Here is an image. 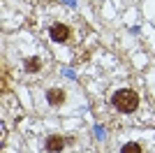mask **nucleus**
Returning <instances> with one entry per match:
<instances>
[{"label":"nucleus","instance_id":"39448f33","mask_svg":"<svg viewBox=\"0 0 155 153\" xmlns=\"http://www.w3.org/2000/svg\"><path fill=\"white\" fill-rule=\"evenodd\" d=\"M26 70L28 72H39L42 70V60H39V58H28L26 60Z\"/></svg>","mask_w":155,"mask_h":153},{"label":"nucleus","instance_id":"423d86ee","mask_svg":"<svg viewBox=\"0 0 155 153\" xmlns=\"http://www.w3.org/2000/svg\"><path fill=\"white\" fill-rule=\"evenodd\" d=\"M120 153H143V151H141V146H139L137 141H127V144L123 146V151H120Z\"/></svg>","mask_w":155,"mask_h":153},{"label":"nucleus","instance_id":"7ed1b4c3","mask_svg":"<svg viewBox=\"0 0 155 153\" xmlns=\"http://www.w3.org/2000/svg\"><path fill=\"white\" fill-rule=\"evenodd\" d=\"M65 148V139L60 134H51L49 139H46V151L49 153H60Z\"/></svg>","mask_w":155,"mask_h":153},{"label":"nucleus","instance_id":"f257e3e1","mask_svg":"<svg viewBox=\"0 0 155 153\" xmlns=\"http://www.w3.org/2000/svg\"><path fill=\"white\" fill-rule=\"evenodd\" d=\"M111 104H114L120 114H132V111H137V107H139V95L130 88H120L111 95Z\"/></svg>","mask_w":155,"mask_h":153},{"label":"nucleus","instance_id":"f03ea898","mask_svg":"<svg viewBox=\"0 0 155 153\" xmlns=\"http://www.w3.org/2000/svg\"><path fill=\"white\" fill-rule=\"evenodd\" d=\"M49 35H51L53 42H67V37H70V28H67L65 23H56V25H51Z\"/></svg>","mask_w":155,"mask_h":153},{"label":"nucleus","instance_id":"20e7f679","mask_svg":"<svg viewBox=\"0 0 155 153\" xmlns=\"http://www.w3.org/2000/svg\"><path fill=\"white\" fill-rule=\"evenodd\" d=\"M46 100H49V104H53V107H60V104L65 102V90L49 88V90H46Z\"/></svg>","mask_w":155,"mask_h":153}]
</instances>
